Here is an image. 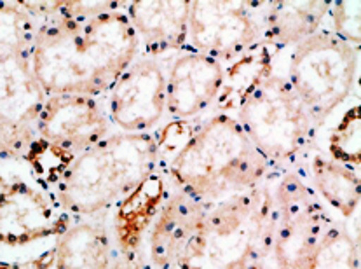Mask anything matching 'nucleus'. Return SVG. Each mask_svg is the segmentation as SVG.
<instances>
[{
  "instance_id": "nucleus-15",
  "label": "nucleus",
  "mask_w": 361,
  "mask_h": 269,
  "mask_svg": "<svg viewBox=\"0 0 361 269\" xmlns=\"http://www.w3.org/2000/svg\"><path fill=\"white\" fill-rule=\"evenodd\" d=\"M190 0L126 2V14L140 40L142 54L168 58L185 51Z\"/></svg>"
},
{
  "instance_id": "nucleus-7",
  "label": "nucleus",
  "mask_w": 361,
  "mask_h": 269,
  "mask_svg": "<svg viewBox=\"0 0 361 269\" xmlns=\"http://www.w3.org/2000/svg\"><path fill=\"white\" fill-rule=\"evenodd\" d=\"M235 121L255 149L278 172L302 163L318 138V124L286 77L274 67L234 112Z\"/></svg>"
},
{
  "instance_id": "nucleus-18",
  "label": "nucleus",
  "mask_w": 361,
  "mask_h": 269,
  "mask_svg": "<svg viewBox=\"0 0 361 269\" xmlns=\"http://www.w3.org/2000/svg\"><path fill=\"white\" fill-rule=\"evenodd\" d=\"M361 93L349 98L322 124L314 149L330 160L361 169Z\"/></svg>"
},
{
  "instance_id": "nucleus-11",
  "label": "nucleus",
  "mask_w": 361,
  "mask_h": 269,
  "mask_svg": "<svg viewBox=\"0 0 361 269\" xmlns=\"http://www.w3.org/2000/svg\"><path fill=\"white\" fill-rule=\"evenodd\" d=\"M166 61L140 56L103 95L106 117L117 133H156L166 124Z\"/></svg>"
},
{
  "instance_id": "nucleus-14",
  "label": "nucleus",
  "mask_w": 361,
  "mask_h": 269,
  "mask_svg": "<svg viewBox=\"0 0 361 269\" xmlns=\"http://www.w3.org/2000/svg\"><path fill=\"white\" fill-rule=\"evenodd\" d=\"M168 191L164 175L157 169L112 208L110 238L116 252L128 263L142 264L140 257L143 241L168 196Z\"/></svg>"
},
{
  "instance_id": "nucleus-17",
  "label": "nucleus",
  "mask_w": 361,
  "mask_h": 269,
  "mask_svg": "<svg viewBox=\"0 0 361 269\" xmlns=\"http://www.w3.org/2000/svg\"><path fill=\"white\" fill-rule=\"evenodd\" d=\"M330 0H269L265 44L285 49L322 30Z\"/></svg>"
},
{
  "instance_id": "nucleus-9",
  "label": "nucleus",
  "mask_w": 361,
  "mask_h": 269,
  "mask_svg": "<svg viewBox=\"0 0 361 269\" xmlns=\"http://www.w3.org/2000/svg\"><path fill=\"white\" fill-rule=\"evenodd\" d=\"M75 222L32 169L0 175V252L35 263L51 253L58 238Z\"/></svg>"
},
{
  "instance_id": "nucleus-5",
  "label": "nucleus",
  "mask_w": 361,
  "mask_h": 269,
  "mask_svg": "<svg viewBox=\"0 0 361 269\" xmlns=\"http://www.w3.org/2000/svg\"><path fill=\"white\" fill-rule=\"evenodd\" d=\"M157 133H110L80 153L53 189L75 220L97 219L159 169Z\"/></svg>"
},
{
  "instance_id": "nucleus-10",
  "label": "nucleus",
  "mask_w": 361,
  "mask_h": 269,
  "mask_svg": "<svg viewBox=\"0 0 361 269\" xmlns=\"http://www.w3.org/2000/svg\"><path fill=\"white\" fill-rule=\"evenodd\" d=\"M269 0H190L185 51L229 65L265 44Z\"/></svg>"
},
{
  "instance_id": "nucleus-1",
  "label": "nucleus",
  "mask_w": 361,
  "mask_h": 269,
  "mask_svg": "<svg viewBox=\"0 0 361 269\" xmlns=\"http://www.w3.org/2000/svg\"><path fill=\"white\" fill-rule=\"evenodd\" d=\"M37 20L33 72L46 97H103L140 56L126 2H21Z\"/></svg>"
},
{
  "instance_id": "nucleus-12",
  "label": "nucleus",
  "mask_w": 361,
  "mask_h": 269,
  "mask_svg": "<svg viewBox=\"0 0 361 269\" xmlns=\"http://www.w3.org/2000/svg\"><path fill=\"white\" fill-rule=\"evenodd\" d=\"M227 65L206 54L180 51L166 61V123L196 121L213 112Z\"/></svg>"
},
{
  "instance_id": "nucleus-2",
  "label": "nucleus",
  "mask_w": 361,
  "mask_h": 269,
  "mask_svg": "<svg viewBox=\"0 0 361 269\" xmlns=\"http://www.w3.org/2000/svg\"><path fill=\"white\" fill-rule=\"evenodd\" d=\"M159 172L171 189L213 205L262 186L278 169L255 149L235 117L213 110L190 121L182 142L161 154Z\"/></svg>"
},
{
  "instance_id": "nucleus-13",
  "label": "nucleus",
  "mask_w": 361,
  "mask_h": 269,
  "mask_svg": "<svg viewBox=\"0 0 361 269\" xmlns=\"http://www.w3.org/2000/svg\"><path fill=\"white\" fill-rule=\"evenodd\" d=\"M110 133L102 97L51 95L37 117V136L73 157Z\"/></svg>"
},
{
  "instance_id": "nucleus-4",
  "label": "nucleus",
  "mask_w": 361,
  "mask_h": 269,
  "mask_svg": "<svg viewBox=\"0 0 361 269\" xmlns=\"http://www.w3.org/2000/svg\"><path fill=\"white\" fill-rule=\"evenodd\" d=\"M272 175L248 193L202 205L175 269H276Z\"/></svg>"
},
{
  "instance_id": "nucleus-6",
  "label": "nucleus",
  "mask_w": 361,
  "mask_h": 269,
  "mask_svg": "<svg viewBox=\"0 0 361 269\" xmlns=\"http://www.w3.org/2000/svg\"><path fill=\"white\" fill-rule=\"evenodd\" d=\"M37 20L21 2H0V161H23L46 102L33 72Z\"/></svg>"
},
{
  "instance_id": "nucleus-16",
  "label": "nucleus",
  "mask_w": 361,
  "mask_h": 269,
  "mask_svg": "<svg viewBox=\"0 0 361 269\" xmlns=\"http://www.w3.org/2000/svg\"><path fill=\"white\" fill-rule=\"evenodd\" d=\"M323 205L342 220L360 219V172L311 150L297 167Z\"/></svg>"
},
{
  "instance_id": "nucleus-19",
  "label": "nucleus",
  "mask_w": 361,
  "mask_h": 269,
  "mask_svg": "<svg viewBox=\"0 0 361 269\" xmlns=\"http://www.w3.org/2000/svg\"><path fill=\"white\" fill-rule=\"evenodd\" d=\"M337 39L361 47V2L360 0H330L323 27Z\"/></svg>"
},
{
  "instance_id": "nucleus-3",
  "label": "nucleus",
  "mask_w": 361,
  "mask_h": 269,
  "mask_svg": "<svg viewBox=\"0 0 361 269\" xmlns=\"http://www.w3.org/2000/svg\"><path fill=\"white\" fill-rule=\"evenodd\" d=\"M272 193L276 269H360V219H338L297 168L276 172Z\"/></svg>"
},
{
  "instance_id": "nucleus-20",
  "label": "nucleus",
  "mask_w": 361,
  "mask_h": 269,
  "mask_svg": "<svg viewBox=\"0 0 361 269\" xmlns=\"http://www.w3.org/2000/svg\"><path fill=\"white\" fill-rule=\"evenodd\" d=\"M0 269H21V266L13 263H0Z\"/></svg>"
},
{
  "instance_id": "nucleus-8",
  "label": "nucleus",
  "mask_w": 361,
  "mask_h": 269,
  "mask_svg": "<svg viewBox=\"0 0 361 269\" xmlns=\"http://www.w3.org/2000/svg\"><path fill=\"white\" fill-rule=\"evenodd\" d=\"M274 67L286 77L318 128L361 93V47L337 39L325 28L279 49Z\"/></svg>"
}]
</instances>
